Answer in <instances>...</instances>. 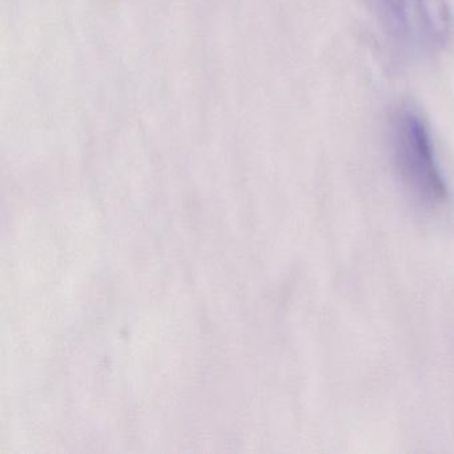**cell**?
Listing matches in <instances>:
<instances>
[{
  "instance_id": "obj_2",
  "label": "cell",
  "mask_w": 454,
  "mask_h": 454,
  "mask_svg": "<svg viewBox=\"0 0 454 454\" xmlns=\"http://www.w3.org/2000/svg\"><path fill=\"white\" fill-rule=\"evenodd\" d=\"M419 25L433 47L442 49L450 41L453 30V15H451L449 0H414Z\"/></svg>"
},
{
  "instance_id": "obj_1",
  "label": "cell",
  "mask_w": 454,
  "mask_h": 454,
  "mask_svg": "<svg viewBox=\"0 0 454 454\" xmlns=\"http://www.w3.org/2000/svg\"><path fill=\"white\" fill-rule=\"evenodd\" d=\"M390 150L401 185L424 211L445 206L448 185L435 156L429 127L411 106H401L390 121Z\"/></svg>"
},
{
  "instance_id": "obj_3",
  "label": "cell",
  "mask_w": 454,
  "mask_h": 454,
  "mask_svg": "<svg viewBox=\"0 0 454 454\" xmlns=\"http://www.w3.org/2000/svg\"><path fill=\"white\" fill-rule=\"evenodd\" d=\"M408 0H376L380 20L392 38L401 39L408 33Z\"/></svg>"
}]
</instances>
